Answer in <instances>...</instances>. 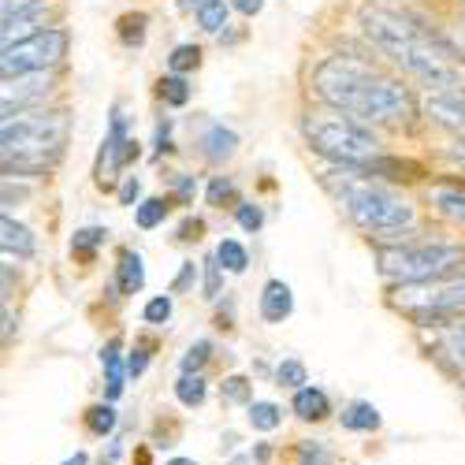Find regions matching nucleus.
Returning a JSON list of instances; mask_svg holds the SVG:
<instances>
[{"mask_svg": "<svg viewBox=\"0 0 465 465\" xmlns=\"http://www.w3.org/2000/svg\"><path fill=\"white\" fill-rule=\"evenodd\" d=\"M313 94L358 124H410L417 115V101L410 86L372 67L365 56L335 53L313 67Z\"/></svg>", "mask_w": 465, "mask_h": 465, "instance_id": "f257e3e1", "label": "nucleus"}, {"mask_svg": "<svg viewBox=\"0 0 465 465\" xmlns=\"http://www.w3.org/2000/svg\"><path fill=\"white\" fill-rule=\"evenodd\" d=\"M361 30L387 60L410 74V79L432 86V94L450 90V86H465L461 64L454 60V53L436 34L424 30L413 15H402L391 8H361Z\"/></svg>", "mask_w": 465, "mask_h": 465, "instance_id": "f03ea898", "label": "nucleus"}, {"mask_svg": "<svg viewBox=\"0 0 465 465\" xmlns=\"http://www.w3.org/2000/svg\"><path fill=\"white\" fill-rule=\"evenodd\" d=\"M67 112H19L8 115L0 127V142H5V172L23 175V172H45L56 164L60 149L67 142Z\"/></svg>", "mask_w": 465, "mask_h": 465, "instance_id": "7ed1b4c3", "label": "nucleus"}, {"mask_svg": "<svg viewBox=\"0 0 465 465\" xmlns=\"http://www.w3.org/2000/svg\"><path fill=\"white\" fill-rule=\"evenodd\" d=\"M324 186L335 193V202L342 205V213L351 216L358 227L365 231H380V235H387V231H406L413 227L417 213L406 198H399V193L376 186L372 179H361L354 175L351 168H339V172H328Z\"/></svg>", "mask_w": 465, "mask_h": 465, "instance_id": "20e7f679", "label": "nucleus"}, {"mask_svg": "<svg viewBox=\"0 0 465 465\" xmlns=\"http://www.w3.org/2000/svg\"><path fill=\"white\" fill-rule=\"evenodd\" d=\"M302 134H305L309 149L321 153V157L331 161L335 168H361V164L376 161V153H380L376 134L365 124L351 120V115H342L335 108L305 112Z\"/></svg>", "mask_w": 465, "mask_h": 465, "instance_id": "39448f33", "label": "nucleus"}, {"mask_svg": "<svg viewBox=\"0 0 465 465\" xmlns=\"http://www.w3.org/2000/svg\"><path fill=\"white\" fill-rule=\"evenodd\" d=\"M461 261H465V250L461 246H447V242L376 246V268H380V276L399 280L402 287L443 280L447 272H454Z\"/></svg>", "mask_w": 465, "mask_h": 465, "instance_id": "423d86ee", "label": "nucleus"}, {"mask_svg": "<svg viewBox=\"0 0 465 465\" xmlns=\"http://www.w3.org/2000/svg\"><path fill=\"white\" fill-rule=\"evenodd\" d=\"M67 56V30L60 26H45L15 37L12 45H5V56H0V71L5 79H19V74H42L49 67H56Z\"/></svg>", "mask_w": 465, "mask_h": 465, "instance_id": "0eeeda50", "label": "nucleus"}, {"mask_svg": "<svg viewBox=\"0 0 465 465\" xmlns=\"http://www.w3.org/2000/svg\"><path fill=\"white\" fill-rule=\"evenodd\" d=\"M395 294H399L395 302L406 309V313H413L417 321L450 317V313H461L465 309V272L443 276L432 283H410V287H399Z\"/></svg>", "mask_w": 465, "mask_h": 465, "instance_id": "6e6552de", "label": "nucleus"}, {"mask_svg": "<svg viewBox=\"0 0 465 465\" xmlns=\"http://www.w3.org/2000/svg\"><path fill=\"white\" fill-rule=\"evenodd\" d=\"M138 157V142L127 138V120L124 112L115 108L112 112V127L104 134V145H101V161H97V183L104 186L108 179H115V172H120L124 164H131Z\"/></svg>", "mask_w": 465, "mask_h": 465, "instance_id": "1a4fd4ad", "label": "nucleus"}, {"mask_svg": "<svg viewBox=\"0 0 465 465\" xmlns=\"http://www.w3.org/2000/svg\"><path fill=\"white\" fill-rule=\"evenodd\" d=\"M424 112H429V120H436L440 127H447L458 138H465V86H450V90L429 94Z\"/></svg>", "mask_w": 465, "mask_h": 465, "instance_id": "9d476101", "label": "nucleus"}, {"mask_svg": "<svg viewBox=\"0 0 465 465\" xmlns=\"http://www.w3.org/2000/svg\"><path fill=\"white\" fill-rule=\"evenodd\" d=\"M53 90V74H19V79H5V120L8 115H19L30 101H42Z\"/></svg>", "mask_w": 465, "mask_h": 465, "instance_id": "9b49d317", "label": "nucleus"}, {"mask_svg": "<svg viewBox=\"0 0 465 465\" xmlns=\"http://www.w3.org/2000/svg\"><path fill=\"white\" fill-rule=\"evenodd\" d=\"M291 309H294V294L283 280H268L264 291H261V317L268 324H283L291 317Z\"/></svg>", "mask_w": 465, "mask_h": 465, "instance_id": "f8f14e48", "label": "nucleus"}, {"mask_svg": "<svg viewBox=\"0 0 465 465\" xmlns=\"http://www.w3.org/2000/svg\"><path fill=\"white\" fill-rule=\"evenodd\" d=\"M124 342L120 339H108L104 351H101V365H104V383H108V402H115L124 395V380L131 376L127 372V361H124Z\"/></svg>", "mask_w": 465, "mask_h": 465, "instance_id": "ddd939ff", "label": "nucleus"}, {"mask_svg": "<svg viewBox=\"0 0 465 465\" xmlns=\"http://www.w3.org/2000/svg\"><path fill=\"white\" fill-rule=\"evenodd\" d=\"M235 149H239V134L227 131L223 124H213V127L202 134V157H205L209 164H223L227 157H235Z\"/></svg>", "mask_w": 465, "mask_h": 465, "instance_id": "4468645a", "label": "nucleus"}, {"mask_svg": "<svg viewBox=\"0 0 465 465\" xmlns=\"http://www.w3.org/2000/svg\"><path fill=\"white\" fill-rule=\"evenodd\" d=\"M429 202L436 205L440 216H447L454 223H465V186H450V183L432 186L429 190Z\"/></svg>", "mask_w": 465, "mask_h": 465, "instance_id": "2eb2a0df", "label": "nucleus"}, {"mask_svg": "<svg viewBox=\"0 0 465 465\" xmlns=\"http://www.w3.org/2000/svg\"><path fill=\"white\" fill-rule=\"evenodd\" d=\"M0 246H5V253H15V257H34L37 239L30 235V227H23L12 216H5L0 220Z\"/></svg>", "mask_w": 465, "mask_h": 465, "instance_id": "dca6fc26", "label": "nucleus"}, {"mask_svg": "<svg viewBox=\"0 0 465 465\" xmlns=\"http://www.w3.org/2000/svg\"><path fill=\"white\" fill-rule=\"evenodd\" d=\"M291 406L302 420H324L331 413V402H328V395L321 391V387H302V391H294Z\"/></svg>", "mask_w": 465, "mask_h": 465, "instance_id": "f3484780", "label": "nucleus"}, {"mask_svg": "<svg viewBox=\"0 0 465 465\" xmlns=\"http://www.w3.org/2000/svg\"><path fill=\"white\" fill-rule=\"evenodd\" d=\"M115 287H120V294H138L145 287V264L138 253H124L120 257V268H115Z\"/></svg>", "mask_w": 465, "mask_h": 465, "instance_id": "a211bd4d", "label": "nucleus"}, {"mask_svg": "<svg viewBox=\"0 0 465 465\" xmlns=\"http://www.w3.org/2000/svg\"><path fill=\"white\" fill-rule=\"evenodd\" d=\"M339 420H342V429H351V432H376L380 429V410L372 402H351Z\"/></svg>", "mask_w": 465, "mask_h": 465, "instance_id": "6ab92c4d", "label": "nucleus"}, {"mask_svg": "<svg viewBox=\"0 0 465 465\" xmlns=\"http://www.w3.org/2000/svg\"><path fill=\"white\" fill-rule=\"evenodd\" d=\"M440 354H443L454 369H465V321L443 331V339H440Z\"/></svg>", "mask_w": 465, "mask_h": 465, "instance_id": "aec40b11", "label": "nucleus"}, {"mask_svg": "<svg viewBox=\"0 0 465 465\" xmlns=\"http://www.w3.org/2000/svg\"><path fill=\"white\" fill-rule=\"evenodd\" d=\"M205 391H209V383H205L202 372L198 376H179V383H175V399L183 406H202L205 402Z\"/></svg>", "mask_w": 465, "mask_h": 465, "instance_id": "412c9836", "label": "nucleus"}, {"mask_svg": "<svg viewBox=\"0 0 465 465\" xmlns=\"http://www.w3.org/2000/svg\"><path fill=\"white\" fill-rule=\"evenodd\" d=\"M164 216H168V202H164V198H145V202L134 209V223H138L142 231L161 227V223H164Z\"/></svg>", "mask_w": 465, "mask_h": 465, "instance_id": "4be33fe9", "label": "nucleus"}, {"mask_svg": "<svg viewBox=\"0 0 465 465\" xmlns=\"http://www.w3.org/2000/svg\"><path fill=\"white\" fill-rule=\"evenodd\" d=\"M216 261H220L223 272H246V264H250L246 250H242L235 239H223V242L216 246Z\"/></svg>", "mask_w": 465, "mask_h": 465, "instance_id": "5701e85b", "label": "nucleus"}, {"mask_svg": "<svg viewBox=\"0 0 465 465\" xmlns=\"http://www.w3.org/2000/svg\"><path fill=\"white\" fill-rule=\"evenodd\" d=\"M250 424L257 432H272V429H280V424H283V410L276 402H253L250 406Z\"/></svg>", "mask_w": 465, "mask_h": 465, "instance_id": "b1692460", "label": "nucleus"}, {"mask_svg": "<svg viewBox=\"0 0 465 465\" xmlns=\"http://www.w3.org/2000/svg\"><path fill=\"white\" fill-rule=\"evenodd\" d=\"M104 239H108L104 227H83V231H74L71 253H74V257H94V250L104 246Z\"/></svg>", "mask_w": 465, "mask_h": 465, "instance_id": "393cba45", "label": "nucleus"}, {"mask_svg": "<svg viewBox=\"0 0 465 465\" xmlns=\"http://www.w3.org/2000/svg\"><path fill=\"white\" fill-rule=\"evenodd\" d=\"M227 5H223V0H209V5L198 12V26L205 30V34H220L223 26H227Z\"/></svg>", "mask_w": 465, "mask_h": 465, "instance_id": "a878e982", "label": "nucleus"}, {"mask_svg": "<svg viewBox=\"0 0 465 465\" xmlns=\"http://www.w3.org/2000/svg\"><path fill=\"white\" fill-rule=\"evenodd\" d=\"M86 429H90L94 436H108V432L115 429V410H112V402H97V406L86 413Z\"/></svg>", "mask_w": 465, "mask_h": 465, "instance_id": "bb28decb", "label": "nucleus"}, {"mask_svg": "<svg viewBox=\"0 0 465 465\" xmlns=\"http://www.w3.org/2000/svg\"><path fill=\"white\" fill-rule=\"evenodd\" d=\"M161 97L172 104V108H183L190 101V86L183 74H168V79H161Z\"/></svg>", "mask_w": 465, "mask_h": 465, "instance_id": "cd10ccee", "label": "nucleus"}, {"mask_svg": "<svg viewBox=\"0 0 465 465\" xmlns=\"http://www.w3.org/2000/svg\"><path fill=\"white\" fill-rule=\"evenodd\" d=\"M198 64H202V49H198V45H175V53L168 56L172 74H183V71L198 67Z\"/></svg>", "mask_w": 465, "mask_h": 465, "instance_id": "c85d7f7f", "label": "nucleus"}, {"mask_svg": "<svg viewBox=\"0 0 465 465\" xmlns=\"http://www.w3.org/2000/svg\"><path fill=\"white\" fill-rule=\"evenodd\" d=\"M209 351H213V342H193L190 351H186V358H183V376H198L202 372V365L209 361Z\"/></svg>", "mask_w": 465, "mask_h": 465, "instance_id": "c756f323", "label": "nucleus"}, {"mask_svg": "<svg viewBox=\"0 0 465 465\" xmlns=\"http://www.w3.org/2000/svg\"><path fill=\"white\" fill-rule=\"evenodd\" d=\"M120 37H124L127 45H142V42H145V15H142V12L124 15V19H120Z\"/></svg>", "mask_w": 465, "mask_h": 465, "instance_id": "7c9ffc66", "label": "nucleus"}, {"mask_svg": "<svg viewBox=\"0 0 465 465\" xmlns=\"http://www.w3.org/2000/svg\"><path fill=\"white\" fill-rule=\"evenodd\" d=\"M276 380H280L283 387H294V391H302V387H305V365H302V361H280Z\"/></svg>", "mask_w": 465, "mask_h": 465, "instance_id": "2f4dec72", "label": "nucleus"}, {"mask_svg": "<svg viewBox=\"0 0 465 465\" xmlns=\"http://www.w3.org/2000/svg\"><path fill=\"white\" fill-rule=\"evenodd\" d=\"M172 321V298L161 294V298H153L145 305V324H168Z\"/></svg>", "mask_w": 465, "mask_h": 465, "instance_id": "473e14b6", "label": "nucleus"}, {"mask_svg": "<svg viewBox=\"0 0 465 465\" xmlns=\"http://www.w3.org/2000/svg\"><path fill=\"white\" fill-rule=\"evenodd\" d=\"M223 399H227V402H250V406H253V399H250V380H246V376L223 380Z\"/></svg>", "mask_w": 465, "mask_h": 465, "instance_id": "72a5a7b5", "label": "nucleus"}, {"mask_svg": "<svg viewBox=\"0 0 465 465\" xmlns=\"http://www.w3.org/2000/svg\"><path fill=\"white\" fill-rule=\"evenodd\" d=\"M231 198H235V183L223 179V175H216V179L209 183V205H223V202H231Z\"/></svg>", "mask_w": 465, "mask_h": 465, "instance_id": "f704fd0d", "label": "nucleus"}, {"mask_svg": "<svg viewBox=\"0 0 465 465\" xmlns=\"http://www.w3.org/2000/svg\"><path fill=\"white\" fill-rule=\"evenodd\" d=\"M298 465H331V458L321 443H302L298 447Z\"/></svg>", "mask_w": 465, "mask_h": 465, "instance_id": "c9c22d12", "label": "nucleus"}, {"mask_svg": "<svg viewBox=\"0 0 465 465\" xmlns=\"http://www.w3.org/2000/svg\"><path fill=\"white\" fill-rule=\"evenodd\" d=\"M235 220H239V227H242V231H257V227L264 223V213H261L257 205H250V202H242V205L235 209Z\"/></svg>", "mask_w": 465, "mask_h": 465, "instance_id": "e433bc0d", "label": "nucleus"}, {"mask_svg": "<svg viewBox=\"0 0 465 465\" xmlns=\"http://www.w3.org/2000/svg\"><path fill=\"white\" fill-rule=\"evenodd\" d=\"M220 272H223V268H220V261H216V253L205 261V298H216L220 294Z\"/></svg>", "mask_w": 465, "mask_h": 465, "instance_id": "4c0bfd02", "label": "nucleus"}, {"mask_svg": "<svg viewBox=\"0 0 465 465\" xmlns=\"http://www.w3.org/2000/svg\"><path fill=\"white\" fill-rule=\"evenodd\" d=\"M145 365H149V351H145V346H134L131 358H127V372H131V376H142Z\"/></svg>", "mask_w": 465, "mask_h": 465, "instance_id": "58836bf2", "label": "nucleus"}, {"mask_svg": "<svg viewBox=\"0 0 465 465\" xmlns=\"http://www.w3.org/2000/svg\"><path fill=\"white\" fill-rule=\"evenodd\" d=\"M193 280H198V268H193V261H186L183 268H179V276H175V283H172V291H186Z\"/></svg>", "mask_w": 465, "mask_h": 465, "instance_id": "ea45409f", "label": "nucleus"}, {"mask_svg": "<svg viewBox=\"0 0 465 465\" xmlns=\"http://www.w3.org/2000/svg\"><path fill=\"white\" fill-rule=\"evenodd\" d=\"M138 190H142V183H138L134 175H127V179H124V186H120V202H124V205H134Z\"/></svg>", "mask_w": 465, "mask_h": 465, "instance_id": "a19ab883", "label": "nucleus"}, {"mask_svg": "<svg viewBox=\"0 0 465 465\" xmlns=\"http://www.w3.org/2000/svg\"><path fill=\"white\" fill-rule=\"evenodd\" d=\"M231 8L242 12V15H257L264 8V0H231Z\"/></svg>", "mask_w": 465, "mask_h": 465, "instance_id": "79ce46f5", "label": "nucleus"}, {"mask_svg": "<svg viewBox=\"0 0 465 465\" xmlns=\"http://www.w3.org/2000/svg\"><path fill=\"white\" fill-rule=\"evenodd\" d=\"M447 157H450V161H458V164L465 168V138H458V142H454V149H447Z\"/></svg>", "mask_w": 465, "mask_h": 465, "instance_id": "37998d69", "label": "nucleus"}, {"mask_svg": "<svg viewBox=\"0 0 465 465\" xmlns=\"http://www.w3.org/2000/svg\"><path fill=\"white\" fill-rule=\"evenodd\" d=\"M209 0H179V12H202Z\"/></svg>", "mask_w": 465, "mask_h": 465, "instance_id": "c03bdc74", "label": "nucleus"}, {"mask_svg": "<svg viewBox=\"0 0 465 465\" xmlns=\"http://www.w3.org/2000/svg\"><path fill=\"white\" fill-rule=\"evenodd\" d=\"M175 190L183 193V198H190V193H193V183H190V179L183 175V179H175Z\"/></svg>", "mask_w": 465, "mask_h": 465, "instance_id": "a18cd8bd", "label": "nucleus"}, {"mask_svg": "<svg viewBox=\"0 0 465 465\" xmlns=\"http://www.w3.org/2000/svg\"><path fill=\"white\" fill-rule=\"evenodd\" d=\"M64 465H90V458H86V454H74V458H67Z\"/></svg>", "mask_w": 465, "mask_h": 465, "instance_id": "49530a36", "label": "nucleus"}, {"mask_svg": "<svg viewBox=\"0 0 465 465\" xmlns=\"http://www.w3.org/2000/svg\"><path fill=\"white\" fill-rule=\"evenodd\" d=\"M168 465H193V461H190V458H172Z\"/></svg>", "mask_w": 465, "mask_h": 465, "instance_id": "de8ad7c7", "label": "nucleus"}, {"mask_svg": "<svg viewBox=\"0 0 465 465\" xmlns=\"http://www.w3.org/2000/svg\"><path fill=\"white\" fill-rule=\"evenodd\" d=\"M101 465H104V461H101Z\"/></svg>", "mask_w": 465, "mask_h": 465, "instance_id": "09e8293b", "label": "nucleus"}]
</instances>
